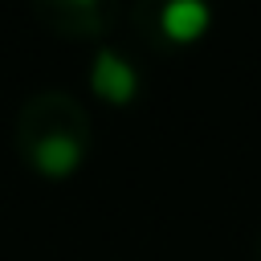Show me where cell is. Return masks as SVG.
I'll return each instance as SVG.
<instances>
[{
    "mask_svg": "<svg viewBox=\"0 0 261 261\" xmlns=\"http://www.w3.org/2000/svg\"><path fill=\"white\" fill-rule=\"evenodd\" d=\"M90 130V114L69 90H37L16 114V147L41 175H69L94 143Z\"/></svg>",
    "mask_w": 261,
    "mask_h": 261,
    "instance_id": "1",
    "label": "cell"
},
{
    "mask_svg": "<svg viewBox=\"0 0 261 261\" xmlns=\"http://www.w3.org/2000/svg\"><path fill=\"white\" fill-rule=\"evenodd\" d=\"M33 12L57 33H102L114 16V0H33Z\"/></svg>",
    "mask_w": 261,
    "mask_h": 261,
    "instance_id": "2",
    "label": "cell"
},
{
    "mask_svg": "<svg viewBox=\"0 0 261 261\" xmlns=\"http://www.w3.org/2000/svg\"><path fill=\"white\" fill-rule=\"evenodd\" d=\"M90 86L106 102H130L135 90H139V73H135V65L118 49H98L94 65H90Z\"/></svg>",
    "mask_w": 261,
    "mask_h": 261,
    "instance_id": "3",
    "label": "cell"
},
{
    "mask_svg": "<svg viewBox=\"0 0 261 261\" xmlns=\"http://www.w3.org/2000/svg\"><path fill=\"white\" fill-rule=\"evenodd\" d=\"M208 20H212L208 0H163L159 8V29L171 41H196L208 29Z\"/></svg>",
    "mask_w": 261,
    "mask_h": 261,
    "instance_id": "4",
    "label": "cell"
}]
</instances>
